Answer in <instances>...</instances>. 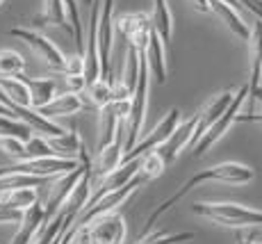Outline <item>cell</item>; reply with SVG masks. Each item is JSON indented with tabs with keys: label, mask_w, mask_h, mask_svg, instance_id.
Returning <instances> with one entry per match:
<instances>
[{
	"label": "cell",
	"mask_w": 262,
	"mask_h": 244,
	"mask_svg": "<svg viewBox=\"0 0 262 244\" xmlns=\"http://www.w3.org/2000/svg\"><path fill=\"white\" fill-rule=\"evenodd\" d=\"M253 178H255V169H253V167H249V165H242V162H221V165L208 167V169H201L199 174L189 176L187 180H185L183 185H180L178 190H176L173 194L169 196V199H164L153 212H150L148 219H146V223H144L142 235H148V233L153 231L155 221H158L160 217L164 215V212H169L171 208L176 206V203L183 201L191 190H196V187L203 185V182L219 180V182H228V185H244V182H251Z\"/></svg>",
	"instance_id": "1"
},
{
	"label": "cell",
	"mask_w": 262,
	"mask_h": 244,
	"mask_svg": "<svg viewBox=\"0 0 262 244\" xmlns=\"http://www.w3.org/2000/svg\"><path fill=\"white\" fill-rule=\"evenodd\" d=\"M191 212L224 228H258L262 226V210H253L242 203H191Z\"/></svg>",
	"instance_id": "2"
},
{
	"label": "cell",
	"mask_w": 262,
	"mask_h": 244,
	"mask_svg": "<svg viewBox=\"0 0 262 244\" xmlns=\"http://www.w3.org/2000/svg\"><path fill=\"white\" fill-rule=\"evenodd\" d=\"M148 85H150V73H148V67H146L144 53H139V80L133 96H130V112L125 116V144H123L125 153L137 144L139 135H142L146 110H148Z\"/></svg>",
	"instance_id": "3"
},
{
	"label": "cell",
	"mask_w": 262,
	"mask_h": 244,
	"mask_svg": "<svg viewBox=\"0 0 262 244\" xmlns=\"http://www.w3.org/2000/svg\"><path fill=\"white\" fill-rule=\"evenodd\" d=\"M148 180H150L148 176L142 174V171H137V174L130 178V180L125 182L123 187H119V190H112V192H105V194L98 196L94 203H89V206L84 208V210L80 212L78 217H75V221L71 223V226H89V223H92L96 217L110 215V212H117L119 208L135 194V190H137V187H142V185H146Z\"/></svg>",
	"instance_id": "4"
},
{
	"label": "cell",
	"mask_w": 262,
	"mask_h": 244,
	"mask_svg": "<svg viewBox=\"0 0 262 244\" xmlns=\"http://www.w3.org/2000/svg\"><path fill=\"white\" fill-rule=\"evenodd\" d=\"M78 160L80 162H78V167H75V169L67 171V174H59L57 180L50 185L48 201H46V206H43V215H46V219H50V217H53L55 212L64 206V201L69 199V194H71L73 187L78 185V180L82 178V174L89 169V167H92V157H89L84 144L80 146V151H78Z\"/></svg>",
	"instance_id": "5"
},
{
	"label": "cell",
	"mask_w": 262,
	"mask_h": 244,
	"mask_svg": "<svg viewBox=\"0 0 262 244\" xmlns=\"http://www.w3.org/2000/svg\"><path fill=\"white\" fill-rule=\"evenodd\" d=\"M246 96H249V85H244V87H239L237 91L233 94V100H230V105L226 108V112L219 116V119L214 121L212 126H210L208 130H205L203 135L196 139L194 144V157H203L205 151L210 149V146H214L216 141L221 139L226 133L230 130V126L235 124V119H237V114L242 112V105H244Z\"/></svg>",
	"instance_id": "6"
},
{
	"label": "cell",
	"mask_w": 262,
	"mask_h": 244,
	"mask_svg": "<svg viewBox=\"0 0 262 244\" xmlns=\"http://www.w3.org/2000/svg\"><path fill=\"white\" fill-rule=\"evenodd\" d=\"M9 37L21 39L23 44L30 46V50H32V53L37 55V57L41 59L48 69L59 71V73H62L67 57H64L62 50L50 42L48 37H43L41 32H34V30H28V28H12V30H9Z\"/></svg>",
	"instance_id": "7"
},
{
	"label": "cell",
	"mask_w": 262,
	"mask_h": 244,
	"mask_svg": "<svg viewBox=\"0 0 262 244\" xmlns=\"http://www.w3.org/2000/svg\"><path fill=\"white\" fill-rule=\"evenodd\" d=\"M153 30L150 14L146 12H125L119 18H114V32L128 42V48H135L144 53L146 44H148V34Z\"/></svg>",
	"instance_id": "8"
},
{
	"label": "cell",
	"mask_w": 262,
	"mask_h": 244,
	"mask_svg": "<svg viewBox=\"0 0 262 244\" xmlns=\"http://www.w3.org/2000/svg\"><path fill=\"white\" fill-rule=\"evenodd\" d=\"M180 121H183V112H180L178 108H171L167 114H164V119L160 121V124L155 126V128L150 130V133L146 135L142 141H137V144H135L128 153H123V162L137 160V157H142L146 153H150V151H155L160 144H162V141H167V137L173 133L176 128H178Z\"/></svg>",
	"instance_id": "9"
},
{
	"label": "cell",
	"mask_w": 262,
	"mask_h": 244,
	"mask_svg": "<svg viewBox=\"0 0 262 244\" xmlns=\"http://www.w3.org/2000/svg\"><path fill=\"white\" fill-rule=\"evenodd\" d=\"M123 144H125V121L119 126L114 139L110 144H105L103 149H98V155L92 162V180H103L105 176L112 174L123 162V153H125Z\"/></svg>",
	"instance_id": "10"
},
{
	"label": "cell",
	"mask_w": 262,
	"mask_h": 244,
	"mask_svg": "<svg viewBox=\"0 0 262 244\" xmlns=\"http://www.w3.org/2000/svg\"><path fill=\"white\" fill-rule=\"evenodd\" d=\"M92 244H123L125 242V219L117 212L100 215L89 223Z\"/></svg>",
	"instance_id": "11"
},
{
	"label": "cell",
	"mask_w": 262,
	"mask_h": 244,
	"mask_svg": "<svg viewBox=\"0 0 262 244\" xmlns=\"http://www.w3.org/2000/svg\"><path fill=\"white\" fill-rule=\"evenodd\" d=\"M194 128H196V116H191V119H187V121H180L178 128L167 137V141H162V144L155 149V153L160 155V160H162L167 167L178 157V153L185 149V146L191 144Z\"/></svg>",
	"instance_id": "12"
},
{
	"label": "cell",
	"mask_w": 262,
	"mask_h": 244,
	"mask_svg": "<svg viewBox=\"0 0 262 244\" xmlns=\"http://www.w3.org/2000/svg\"><path fill=\"white\" fill-rule=\"evenodd\" d=\"M144 59H146V67H148V73L158 80V85L167 83V44L162 42V37L158 34V30H150L148 34V44L144 48Z\"/></svg>",
	"instance_id": "13"
},
{
	"label": "cell",
	"mask_w": 262,
	"mask_h": 244,
	"mask_svg": "<svg viewBox=\"0 0 262 244\" xmlns=\"http://www.w3.org/2000/svg\"><path fill=\"white\" fill-rule=\"evenodd\" d=\"M233 94H235V91L226 89V91H221V94L212 96V98L203 105V110L196 114V128H194V137H191V146H194L196 139H199V137L203 135L205 130H208L210 126H212L214 121L226 112V108H228L230 100H233Z\"/></svg>",
	"instance_id": "14"
},
{
	"label": "cell",
	"mask_w": 262,
	"mask_h": 244,
	"mask_svg": "<svg viewBox=\"0 0 262 244\" xmlns=\"http://www.w3.org/2000/svg\"><path fill=\"white\" fill-rule=\"evenodd\" d=\"M208 9L219 18L235 37H239L242 42H249V34H251V25L244 23V18L239 16L237 7H230V5L221 3V0H208Z\"/></svg>",
	"instance_id": "15"
},
{
	"label": "cell",
	"mask_w": 262,
	"mask_h": 244,
	"mask_svg": "<svg viewBox=\"0 0 262 244\" xmlns=\"http://www.w3.org/2000/svg\"><path fill=\"white\" fill-rule=\"evenodd\" d=\"M249 57H251V75H249V96L262 85V18H255L249 34Z\"/></svg>",
	"instance_id": "16"
},
{
	"label": "cell",
	"mask_w": 262,
	"mask_h": 244,
	"mask_svg": "<svg viewBox=\"0 0 262 244\" xmlns=\"http://www.w3.org/2000/svg\"><path fill=\"white\" fill-rule=\"evenodd\" d=\"M84 108V100L80 94L75 91H64V94H55L53 100H48L43 108H39L37 112L46 119H55V116H71V114H78L80 110Z\"/></svg>",
	"instance_id": "17"
},
{
	"label": "cell",
	"mask_w": 262,
	"mask_h": 244,
	"mask_svg": "<svg viewBox=\"0 0 262 244\" xmlns=\"http://www.w3.org/2000/svg\"><path fill=\"white\" fill-rule=\"evenodd\" d=\"M0 89H3L5 98H7V108L12 110L14 114H16L18 108H32V105H30V89L21 75H18V78H3V75H0Z\"/></svg>",
	"instance_id": "18"
},
{
	"label": "cell",
	"mask_w": 262,
	"mask_h": 244,
	"mask_svg": "<svg viewBox=\"0 0 262 244\" xmlns=\"http://www.w3.org/2000/svg\"><path fill=\"white\" fill-rule=\"evenodd\" d=\"M46 221V215H43V206H39V203H34L32 208H28V210L23 212L21 221H18V233L14 235L12 244H30L34 240V235H37L39 226Z\"/></svg>",
	"instance_id": "19"
},
{
	"label": "cell",
	"mask_w": 262,
	"mask_h": 244,
	"mask_svg": "<svg viewBox=\"0 0 262 244\" xmlns=\"http://www.w3.org/2000/svg\"><path fill=\"white\" fill-rule=\"evenodd\" d=\"M34 25H53V28H62L69 34H73L71 23L67 16V7H64V0H43V9L37 18Z\"/></svg>",
	"instance_id": "20"
},
{
	"label": "cell",
	"mask_w": 262,
	"mask_h": 244,
	"mask_svg": "<svg viewBox=\"0 0 262 244\" xmlns=\"http://www.w3.org/2000/svg\"><path fill=\"white\" fill-rule=\"evenodd\" d=\"M150 21H153V28L158 30V34L162 37V42L169 46L173 39V14H171L169 0H153Z\"/></svg>",
	"instance_id": "21"
},
{
	"label": "cell",
	"mask_w": 262,
	"mask_h": 244,
	"mask_svg": "<svg viewBox=\"0 0 262 244\" xmlns=\"http://www.w3.org/2000/svg\"><path fill=\"white\" fill-rule=\"evenodd\" d=\"M34 203H39L37 190H34V187H21V190L3 192V199H0V208L25 212L28 208H32Z\"/></svg>",
	"instance_id": "22"
},
{
	"label": "cell",
	"mask_w": 262,
	"mask_h": 244,
	"mask_svg": "<svg viewBox=\"0 0 262 244\" xmlns=\"http://www.w3.org/2000/svg\"><path fill=\"white\" fill-rule=\"evenodd\" d=\"M21 78H23V73H21ZM23 80L30 89V105L34 110L43 108L48 100H53L55 89H57L55 87V80H50V78H23Z\"/></svg>",
	"instance_id": "23"
},
{
	"label": "cell",
	"mask_w": 262,
	"mask_h": 244,
	"mask_svg": "<svg viewBox=\"0 0 262 244\" xmlns=\"http://www.w3.org/2000/svg\"><path fill=\"white\" fill-rule=\"evenodd\" d=\"M50 149L55 151V155H64V157H78V151L80 146L84 144L82 137L75 128L71 130H64L59 137H46Z\"/></svg>",
	"instance_id": "24"
},
{
	"label": "cell",
	"mask_w": 262,
	"mask_h": 244,
	"mask_svg": "<svg viewBox=\"0 0 262 244\" xmlns=\"http://www.w3.org/2000/svg\"><path fill=\"white\" fill-rule=\"evenodd\" d=\"M123 124V119L114 112L112 103L105 105V108H100V135H98V149H103L105 144H110V141L114 139V135H117L119 126Z\"/></svg>",
	"instance_id": "25"
},
{
	"label": "cell",
	"mask_w": 262,
	"mask_h": 244,
	"mask_svg": "<svg viewBox=\"0 0 262 244\" xmlns=\"http://www.w3.org/2000/svg\"><path fill=\"white\" fill-rule=\"evenodd\" d=\"M87 96L96 108H105V105L112 103V75L110 78H96L94 83L87 85Z\"/></svg>",
	"instance_id": "26"
},
{
	"label": "cell",
	"mask_w": 262,
	"mask_h": 244,
	"mask_svg": "<svg viewBox=\"0 0 262 244\" xmlns=\"http://www.w3.org/2000/svg\"><path fill=\"white\" fill-rule=\"evenodd\" d=\"M25 71V59L21 53L12 48H3L0 50V75L3 78H18Z\"/></svg>",
	"instance_id": "27"
},
{
	"label": "cell",
	"mask_w": 262,
	"mask_h": 244,
	"mask_svg": "<svg viewBox=\"0 0 262 244\" xmlns=\"http://www.w3.org/2000/svg\"><path fill=\"white\" fill-rule=\"evenodd\" d=\"M50 178L30 176V174H5V176H0V192L21 190V187H41Z\"/></svg>",
	"instance_id": "28"
},
{
	"label": "cell",
	"mask_w": 262,
	"mask_h": 244,
	"mask_svg": "<svg viewBox=\"0 0 262 244\" xmlns=\"http://www.w3.org/2000/svg\"><path fill=\"white\" fill-rule=\"evenodd\" d=\"M0 137H16L21 141H28L32 137V128L16 116L0 114Z\"/></svg>",
	"instance_id": "29"
},
{
	"label": "cell",
	"mask_w": 262,
	"mask_h": 244,
	"mask_svg": "<svg viewBox=\"0 0 262 244\" xmlns=\"http://www.w3.org/2000/svg\"><path fill=\"white\" fill-rule=\"evenodd\" d=\"M137 80H139V50L128 48V57H125V67H123V73H121V83L133 94L135 87H137Z\"/></svg>",
	"instance_id": "30"
},
{
	"label": "cell",
	"mask_w": 262,
	"mask_h": 244,
	"mask_svg": "<svg viewBox=\"0 0 262 244\" xmlns=\"http://www.w3.org/2000/svg\"><path fill=\"white\" fill-rule=\"evenodd\" d=\"M194 240V233H155V235H144L137 244H185Z\"/></svg>",
	"instance_id": "31"
},
{
	"label": "cell",
	"mask_w": 262,
	"mask_h": 244,
	"mask_svg": "<svg viewBox=\"0 0 262 244\" xmlns=\"http://www.w3.org/2000/svg\"><path fill=\"white\" fill-rule=\"evenodd\" d=\"M46 155H55V151L50 149L48 139H43V137H30V139L25 141V160L46 157Z\"/></svg>",
	"instance_id": "32"
},
{
	"label": "cell",
	"mask_w": 262,
	"mask_h": 244,
	"mask_svg": "<svg viewBox=\"0 0 262 244\" xmlns=\"http://www.w3.org/2000/svg\"><path fill=\"white\" fill-rule=\"evenodd\" d=\"M0 149L12 160H16V162L25 160V141L16 139V137H0Z\"/></svg>",
	"instance_id": "33"
},
{
	"label": "cell",
	"mask_w": 262,
	"mask_h": 244,
	"mask_svg": "<svg viewBox=\"0 0 262 244\" xmlns=\"http://www.w3.org/2000/svg\"><path fill=\"white\" fill-rule=\"evenodd\" d=\"M67 244H92L89 226H71L67 231Z\"/></svg>",
	"instance_id": "34"
},
{
	"label": "cell",
	"mask_w": 262,
	"mask_h": 244,
	"mask_svg": "<svg viewBox=\"0 0 262 244\" xmlns=\"http://www.w3.org/2000/svg\"><path fill=\"white\" fill-rule=\"evenodd\" d=\"M84 71V59H82V55H71V57H67V62H64V69H62V73L64 75H78V73H82Z\"/></svg>",
	"instance_id": "35"
},
{
	"label": "cell",
	"mask_w": 262,
	"mask_h": 244,
	"mask_svg": "<svg viewBox=\"0 0 262 244\" xmlns=\"http://www.w3.org/2000/svg\"><path fill=\"white\" fill-rule=\"evenodd\" d=\"M87 89V80L82 73L78 75H67V91H75V94H82Z\"/></svg>",
	"instance_id": "36"
},
{
	"label": "cell",
	"mask_w": 262,
	"mask_h": 244,
	"mask_svg": "<svg viewBox=\"0 0 262 244\" xmlns=\"http://www.w3.org/2000/svg\"><path fill=\"white\" fill-rule=\"evenodd\" d=\"M191 3H194V7L196 9H199V12H210V9H208V0H191Z\"/></svg>",
	"instance_id": "37"
},
{
	"label": "cell",
	"mask_w": 262,
	"mask_h": 244,
	"mask_svg": "<svg viewBox=\"0 0 262 244\" xmlns=\"http://www.w3.org/2000/svg\"><path fill=\"white\" fill-rule=\"evenodd\" d=\"M235 244H251V240L242 231H237V233H235Z\"/></svg>",
	"instance_id": "38"
},
{
	"label": "cell",
	"mask_w": 262,
	"mask_h": 244,
	"mask_svg": "<svg viewBox=\"0 0 262 244\" xmlns=\"http://www.w3.org/2000/svg\"><path fill=\"white\" fill-rule=\"evenodd\" d=\"M251 244H262V242H253V240H251Z\"/></svg>",
	"instance_id": "39"
},
{
	"label": "cell",
	"mask_w": 262,
	"mask_h": 244,
	"mask_svg": "<svg viewBox=\"0 0 262 244\" xmlns=\"http://www.w3.org/2000/svg\"><path fill=\"white\" fill-rule=\"evenodd\" d=\"M0 5H3V0H0Z\"/></svg>",
	"instance_id": "40"
},
{
	"label": "cell",
	"mask_w": 262,
	"mask_h": 244,
	"mask_svg": "<svg viewBox=\"0 0 262 244\" xmlns=\"http://www.w3.org/2000/svg\"><path fill=\"white\" fill-rule=\"evenodd\" d=\"M260 3H262V0H260Z\"/></svg>",
	"instance_id": "41"
}]
</instances>
